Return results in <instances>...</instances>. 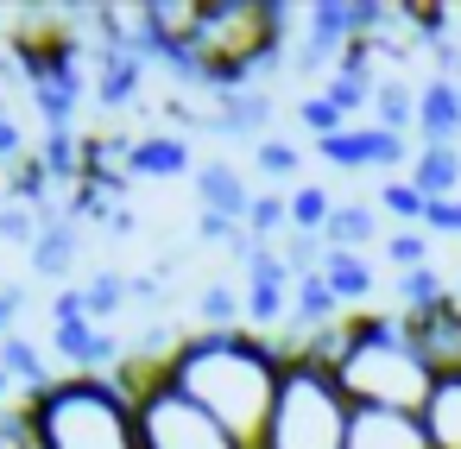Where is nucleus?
Segmentation results:
<instances>
[{
  "label": "nucleus",
  "mask_w": 461,
  "mask_h": 449,
  "mask_svg": "<svg viewBox=\"0 0 461 449\" xmlns=\"http://www.w3.org/2000/svg\"><path fill=\"white\" fill-rule=\"evenodd\" d=\"M253 165H259V178H272V184H285V178H297V146L291 140H259L253 146Z\"/></svg>",
  "instance_id": "obj_21"
},
{
  "label": "nucleus",
  "mask_w": 461,
  "mask_h": 449,
  "mask_svg": "<svg viewBox=\"0 0 461 449\" xmlns=\"http://www.w3.org/2000/svg\"><path fill=\"white\" fill-rule=\"evenodd\" d=\"M335 171H373V165H417L411 159V140L404 133H385V127H373V121H360V127H348V133H335V140H322L316 146Z\"/></svg>",
  "instance_id": "obj_6"
},
{
  "label": "nucleus",
  "mask_w": 461,
  "mask_h": 449,
  "mask_svg": "<svg viewBox=\"0 0 461 449\" xmlns=\"http://www.w3.org/2000/svg\"><path fill=\"white\" fill-rule=\"evenodd\" d=\"M316 272L329 279V291L341 298V310H348V316H354V304H366V298H373V285H379L366 253H329V247H322V266H316Z\"/></svg>",
  "instance_id": "obj_13"
},
{
  "label": "nucleus",
  "mask_w": 461,
  "mask_h": 449,
  "mask_svg": "<svg viewBox=\"0 0 461 449\" xmlns=\"http://www.w3.org/2000/svg\"><path fill=\"white\" fill-rule=\"evenodd\" d=\"M247 209H253V190H247V171L234 159L196 165V222H234V228H247Z\"/></svg>",
  "instance_id": "obj_7"
},
{
  "label": "nucleus",
  "mask_w": 461,
  "mask_h": 449,
  "mask_svg": "<svg viewBox=\"0 0 461 449\" xmlns=\"http://www.w3.org/2000/svg\"><path fill=\"white\" fill-rule=\"evenodd\" d=\"M385 260H392V272H423L429 266V228H392Z\"/></svg>",
  "instance_id": "obj_20"
},
{
  "label": "nucleus",
  "mask_w": 461,
  "mask_h": 449,
  "mask_svg": "<svg viewBox=\"0 0 461 449\" xmlns=\"http://www.w3.org/2000/svg\"><path fill=\"white\" fill-rule=\"evenodd\" d=\"M0 449H45V443H39V424H32L26 405L0 411Z\"/></svg>",
  "instance_id": "obj_22"
},
{
  "label": "nucleus",
  "mask_w": 461,
  "mask_h": 449,
  "mask_svg": "<svg viewBox=\"0 0 461 449\" xmlns=\"http://www.w3.org/2000/svg\"><path fill=\"white\" fill-rule=\"evenodd\" d=\"M285 197H291V234H322V228H329L335 197H329L322 184H297V190H285Z\"/></svg>",
  "instance_id": "obj_18"
},
{
  "label": "nucleus",
  "mask_w": 461,
  "mask_h": 449,
  "mask_svg": "<svg viewBox=\"0 0 461 449\" xmlns=\"http://www.w3.org/2000/svg\"><path fill=\"white\" fill-rule=\"evenodd\" d=\"M20 304H26V285H0V342L20 335V329H14V323H20Z\"/></svg>",
  "instance_id": "obj_24"
},
{
  "label": "nucleus",
  "mask_w": 461,
  "mask_h": 449,
  "mask_svg": "<svg viewBox=\"0 0 461 449\" xmlns=\"http://www.w3.org/2000/svg\"><path fill=\"white\" fill-rule=\"evenodd\" d=\"M0 367L14 373V386H26V399H32V392H45L51 380H64V373H51V367H45V348H39V342H26V335H7V342H0Z\"/></svg>",
  "instance_id": "obj_17"
},
{
  "label": "nucleus",
  "mask_w": 461,
  "mask_h": 449,
  "mask_svg": "<svg viewBox=\"0 0 461 449\" xmlns=\"http://www.w3.org/2000/svg\"><path fill=\"white\" fill-rule=\"evenodd\" d=\"M429 203L442 197H461V146H417V165L404 171Z\"/></svg>",
  "instance_id": "obj_14"
},
{
  "label": "nucleus",
  "mask_w": 461,
  "mask_h": 449,
  "mask_svg": "<svg viewBox=\"0 0 461 449\" xmlns=\"http://www.w3.org/2000/svg\"><path fill=\"white\" fill-rule=\"evenodd\" d=\"M348 430H354V399L341 392V380L316 361H291L259 449H348Z\"/></svg>",
  "instance_id": "obj_4"
},
{
  "label": "nucleus",
  "mask_w": 461,
  "mask_h": 449,
  "mask_svg": "<svg viewBox=\"0 0 461 449\" xmlns=\"http://www.w3.org/2000/svg\"><path fill=\"white\" fill-rule=\"evenodd\" d=\"M379 241V203H335L329 228H322V247L329 253H366Z\"/></svg>",
  "instance_id": "obj_12"
},
{
  "label": "nucleus",
  "mask_w": 461,
  "mask_h": 449,
  "mask_svg": "<svg viewBox=\"0 0 461 449\" xmlns=\"http://www.w3.org/2000/svg\"><path fill=\"white\" fill-rule=\"evenodd\" d=\"M373 127H385V133H417V89L404 83V77H379V96H373V115H366Z\"/></svg>",
  "instance_id": "obj_16"
},
{
  "label": "nucleus",
  "mask_w": 461,
  "mask_h": 449,
  "mask_svg": "<svg viewBox=\"0 0 461 449\" xmlns=\"http://www.w3.org/2000/svg\"><path fill=\"white\" fill-rule=\"evenodd\" d=\"M335 380L354 411H423L436 392V367L423 361L398 310H354V335L335 361Z\"/></svg>",
  "instance_id": "obj_2"
},
{
  "label": "nucleus",
  "mask_w": 461,
  "mask_h": 449,
  "mask_svg": "<svg viewBox=\"0 0 461 449\" xmlns=\"http://www.w3.org/2000/svg\"><path fill=\"white\" fill-rule=\"evenodd\" d=\"M461 133V83L429 77L417 89V146H455Z\"/></svg>",
  "instance_id": "obj_9"
},
{
  "label": "nucleus",
  "mask_w": 461,
  "mask_h": 449,
  "mask_svg": "<svg viewBox=\"0 0 461 449\" xmlns=\"http://www.w3.org/2000/svg\"><path fill=\"white\" fill-rule=\"evenodd\" d=\"M127 171L133 178H184L190 171V140L184 133H140Z\"/></svg>",
  "instance_id": "obj_11"
},
{
  "label": "nucleus",
  "mask_w": 461,
  "mask_h": 449,
  "mask_svg": "<svg viewBox=\"0 0 461 449\" xmlns=\"http://www.w3.org/2000/svg\"><path fill=\"white\" fill-rule=\"evenodd\" d=\"M77 253H83V222H77V215H51L26 260H32L39 279H70V272H77Z\"/></svg>",
  "instance_id": "obj_10"
},
{
  "label": "nucleus",
  "mask_w": 461,
  "mask_h": 449,
  "mask_svg": "<svg viewBox=\"0 0 461 449\" xmlns=\"http://www.w3.org/2000/svg\"><path fill=\"white\" fill-rule=\"evenodd\" d=\"M417 417L429 430V449H461V373H442Z\"/></svg>",
  "instance_id": "obj_15"
},
{
  "label": "nucleus",
  "mask_w": 461,
  "mask_h": 449,
  "mask_svg": "<svg viewBox=\"0 0 461 449\" xmlns=\"http://www.w3.org/2000/svg\"><path fill=\"white\" fill-rule=\"evenodd\" d=\"M285 348L253 335V329H234V335H203L190 329L184 348L165 361V380L196 399L240 449H259L266 443V424L278 411V392H285Z\"/></svg>",
  "instance_id": "obj_1"
},
{
  "label": "nucleus",
  "mask_w": 461,
  "mask_h": 449,
  "mask_svg": "<svg viewBox=\"0 0 461 449\" xmlns=\"http://www.w3.org/2000/svg\"><path fill=\"white\" fill-rule=\"evenodd\" d=\"M379 209H385V215H398L404 228H423V209H429V197H423L411 178H385V184H379Z\"/></svg>",
  "instance_id": "obj_19"
},
{
  "label": "nucleus",
  "mask_w": 461,
  "mask_h": 449,
  "mask_svg": "<svg viewBox=\"0 0 461 449\" xmlns=\"http://www.w3.org/2000/svg\"><path fill=\"white\" fill-rule=\"evenodd\" d=\"M423 228H429V234H461V197L429 203V209H423Z\"/></svg>",
  "instance_id": "obj_23"
},
{
  "label": "nucleus",
  "mask_w": 461,
  "mask_h": 449,
  "mask_svg": "<svg viewBox=\"0 0 461 449\" xmlns=\"http://www.w3.org/2000/svg\"><path fill=\"white\" fill-rule=\"evenodd\" d=\"M45 449H140L133 399L108 373H64L26 399Z\"/></svg>",
  "instance_id": "obj_3"
},
{
  "label": "nucleus",
  "mask_w": 461,
  "mask_h": 449,
  "mask_svg": "<svg viewBox=\"0 0 461 449\" xmlns=\"http://www.w3.org/2000/svg\"><path fill=\"white\" fill-rule=\"evenodd\" d=\"M7 392H14V373H7V367H0V399H7Z\"/></svg>",
  "instance_id": "obj_25"
},
{
  "label": "nucleus",
  "mask_w": 461,
  "mask_h": 449,
  "mask_svg": "<svg viewBox=\"0 0 461 449\" xmlns=\"http://www.w3.org/2000/svg\"><path fill=\"white\" fill-rule=\"evenodd\" d=\"M133 417H140V449H240V443H234L196 399H184L165 373L133 392Z\"/></svg>",
  "instance_id": "obj_5"
},
{
  "label": "nucleus",
  "mask_w": 461,
  "mask_h": 449,
  "mask_svg": "<svg viewBox=\"0 0 461 449\" xmlns=\"http://www.w3.org/2000/svg\"><path fill=\"white\" fill-rule=\"evenodd\" d=\"M348 449H429V430L417 411H354Z\"/></svg>",
  "instance_id": "obj_8"
}]
</instances>
